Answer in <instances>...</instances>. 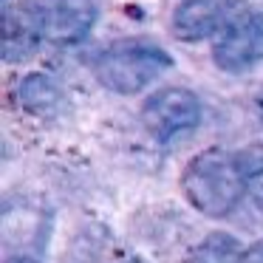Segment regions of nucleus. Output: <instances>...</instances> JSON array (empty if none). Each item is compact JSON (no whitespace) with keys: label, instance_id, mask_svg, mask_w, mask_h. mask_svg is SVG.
Listing matches in <instances>:
<instances>
[{"label":"nucleus","instance_id":"1","mask_svg":"<svg viewBox=\"0 0 263 263\" xmlns=\"http://www.w3.org/2000/svg\"><path fill=\"white\" fill-rule=\"evenodd\" d=\"M187 201L210 218H221L235 210L240 195L246 193L243 161L223 150H206L195 156L181 176Z\"/></svg>","mask_w":263,"mask_h":263},{"label":"nucleus","instance_id":"2","mask_svg":"<svg viewBox=\"0 0 263 263\" xmlns=\"http://www.w3.org/2000/svg\"><path fill=\"white\" fill-rule=\"evenodd\" d=\"M170 65L164 51L153 46H139V43H122L114 46L99 57L97 77L105 88L116 93H136L147 88L161 71Z\"/></svg>","mask_w":263,"mask_h":263},{"label":"nucleus","instance_id":"3","mask_svg":"<svg viewBox=\"0 0 263 263\" xmlns=\"http://www.w3.org/2000/svg\"><path fill=\"white\" fill-rule=\"evenodd\" d=\"M212 57L223 71H243L263 60V12L240 6L215 34Z\"/></svg>","mask_w":263,"mask_h":263},{"label":"nucleus","instance_id":"4","mask_svg":"<svg viewBox=\"0 0 263 263\" xmlns=\"http://www.w3.org/2000/svg\"><path fill=\"white\" fill-rule=\"evenodd\" d=\"M34 26L37 37L48 43H77L91 31L97 9L91 0H46L37 6L23 9Z\"/></svg>","mask_w":263,"mask_h":263},{"label":"nucleus","instance_id":"5","mask_svg":"<svg viewBox=\"0 0 263 263\" xmlns=\"http://www.w3.org/2000/svg\"><path fill=\"white\" fill-rule=\"evenodd\" d=\"M144 127L153 133L156 139L167 142V139L187 133L198 125L201 119V102L193 91L184 88H167V91L156 93L142 110Z\"/></svg>","mask_w":263,"mask_h":263},{"label":"nucleus","instance_id":"6","mask_svg":"<svg viewBox=\"0 0 263 263\" xmlns=\"http://www.w3.org/2000/svg\"><path fill=\"white\" fill-rule=\"evenodd\" d=\"M238 9V3H229V0H184L176 9L173 31L181 40H204L218 34Z\"/></svg>","mask_w":263,"mask_h":263},{"label":"nucleus","instance_id":"7","mask_svg":"<svg viewBox=\"0 0 263 263\" xmlns=\"http://www.w3.org/2000/svg\"><path fill=\"white\" fill-rule=\"evenodd\" d=\"M240 260V246L232 235L212 232L201 240L198 246H193L184 263H238Z\"/></svg>","mask_w":263,"mask_h":263},{"label":"nucleus","instance_id":"8","mask_svg":"<svg viewBox=\"0 0 263 263\" xmlns=\"http://www.w3.org/2000/svg\"><path fill=\"white\" fill-rule=\"evenodd\" d=\"M243 161V176H246V193L252 195L257 206L263 210V156L257 159H240Z\"/></svg>","mask_w":263,"mask_h":263},{"label":"nucleus","instance_id":"9","mask_svg":"<svg viewBox=\"0 0 263 263\" xmlns=\"http://www.w3.org/2000/svg\"><path fill=\"white\" fill-rule=\"evenodd\" d=\"M238 263H263V240H260V243H255L249 252H243Z\"/></svg>","mask_w":263,"mask_h":263},{"label":"nucleus","instance_id":"10","mask_svg":"<svg viewBox=\"0 0 263 263\" xmlns=\"http://www.w3.org/2000/svg\"><path fill=\"white\" fill-rule=\"evenodd\" d=\"M14 263H34V260H26V257H20V260H14Z\"/></svg>","mask_w":263,"mask_h":263}]
</instances>
